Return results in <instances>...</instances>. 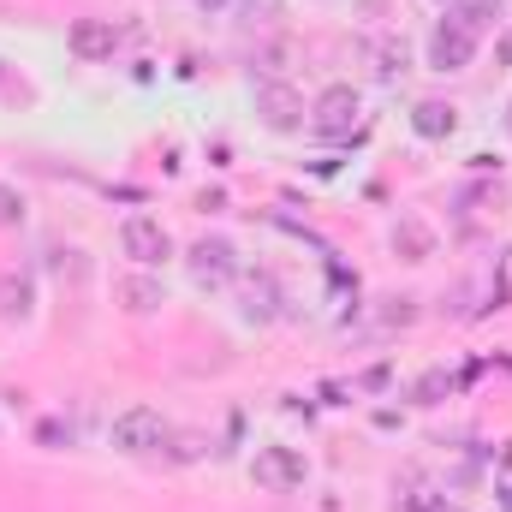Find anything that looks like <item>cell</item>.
Here are the masks:
<instances>
[{"instance_id": "cell-1", "label": "cell", "mask_w": 512, "mask_h": 512, "mask_svg": "<svg viewBox=\"0 0 512 512\" xmlns=\"http://www.w3.org/2000/svg\"><path fill=\"white\" fill-rule=\"evenodd\" d=\"M364 120V96L352 90V84H334V90H322L316 96V108H310V126L322 131L328 143H340V137H352Z\"/></svg>"}, {"instance_id": "cell-2", "label": "cell", "mask_w": 512, "mask_h": 512, "mask_svg": "<svg viewBox=\"0 0 512 512\" xmlns=\"http://www.w3.org/2000/svg\"><path fill=\"white\" fill-rule=\"evenodd\" d=\"M471 54H477V30L465 24V12H459V18H441L435 36H429V66H435V72H465Z\"/></svg>"}, {"instance_id": "cell-3", "label": "cell", "mask_w": 512, "mask_h": 512, "mask_svg": "<svg viewBox=\"0 0 512 512\" xmlns=\"http://www.w3.org/2000/svg\"><path fill=\"white\" fill-rule=\"evenodd\" d=\"M161 441H167L161 411L131 405V411H120V417H114V447H120V453H161Z\"/></svg>"}, {"instance_id": "cell-4", "label": "cell", "mask_w": 512, "mask_h": 512, "mask_svg": "<svg viewBox=\"0 0 512 512\" xmlns=\"http://www.w3.org/2000/svg\"><path fill=\"white\" fill-rule=\"evenodd\" d=\"M120 245H126V256L131 262H167L173 256V239H167V227L161 221H149V215H131L126 227H120Z\"/></svg>"}, {"instance_id": "cell-5", "label": "cell", "mask_w": 512, "mask_h": 512, "mask_svg": "<svg viewBox=\"0 0 512 512\" xmlns=\"http://www.w3.org/2000/svg\"><path fill=\"white\" fill-rule=\"evenodd\" d=\"M251 477L262 489H274V495H286V489H304V459L292 453V447H262L251 465Z\"/></svg>"}, {"instance_id": "cell-6", "label": "cell", "mask_w": 512, "mask_h": 512, "mask_svg": "<svg viewBox=\"0 0 512 512\" xmlns=\"http://www.w3.org/2000/svg\"><path fill=\"white\" fill-rule=\"evenodd\" d=\"M256 114H262V126L268 131H298L304 126V102H298L286 84H274V78L256 84Z\"/></svg>"}, {"instance_id": "cell-7", "label": "cell", "mask_w": 512, "mask_h": 512, "mask_svg": "<svg viewBox=\"0 0 512 512\" xmlns=\"http://www.w3.org/2000/svg\"><path fill=\"white\" fill-rule=\"evenodd\" d=\"M185 262H191V280H197V286H227V280L239 274V262H233V245H227V239H197Z\"/></svg>"}, {"instance_id": "cell-8", "label": "cell", "mask_w": 512, "mask_h": 512, "mask_svg": "<svg viewBox=\"0 0 512 512\" xmlns=\"http://www.w3.org/2000/svg\"><path fill=\"white\" fill-rule=\"evenodd\" d=\"M66 42H72V54H78V60H114L120 30H114V18H78Z\"/></svg>"}, {"instance_id": "cell-9", "label": "cell", "mask_w": 512, "mask_h": 512, "mask_svg": "<svg viewBox=\"0 0 512 512\" xmlns=\"http://www.w3.org/2000/svg\"><path fill=\"white\" fill-rule=\"evenodd\" d=\"M411 126H417V137H453L459 131V108L453 102H417Z\"/></svg>"}, {"instance_id": "cell-10", "label": "cell", "mask_w": 512, "mask_h": 512, "mask_svg": "<svg viewBox=\"0 0 512 512\" xmlns=\"http://www.w3.org/2000/svg\"><path fill=\"white\" fill-rule=\"evenodd\" d=\"M120 298H126L131 316H149V310H161V304H167L161 280H149V274H131V280H120Z\"/></svg>"}, {"instance_id": "cell-11", "label": "cell", "mask_w": 512, "mask_h": 512, "mask_svg": "<svg viewBox=\"0 0 512 512\" xmlns=\"http://www.w3.org/2000/svg\"><path fill=\"white\" fill-rule=\"evenodd\" d=\"M393 245H399V256H405V262H423V256H429V245H435V239H429V227H423L417 215H405V221L393 227Z\"/></svg>"}, {"instance_id": "cell-12", "label": "cell", "mask_w": 512, "mask_h": 512, "mask_svg": "<svg viewBox=\"0 0 512 512\" xmlns=\"http://www.w3.org/2000/svg\"><path fill=\"white\" fill-rule=\"evenodd\" d=\"M245 316H256V322L274 316V286H268V274H256L251 286H245Z\"/></svg>"}, {"instance_id": "cell-13", "label": "cell", "mask_w": 512, "mask_h": 512, "mask_svg": "<svg viewBox=\"0 0 512 512\" xmlns=\"http://www.w3.org/2000/svg\"><path fill=\"white\" fill-rule=\"evenodd\" d=\"M0 310L6 316H30V280H6L0 286Z\"/></svg>"}, {"instance_id": "cell-14", "label": "cell", "mask_w": 512, "mask_h": 512, "mask_svg": "<svg viewBox=\"0 0 512 512\" xmlns=\"http://www.w3.org/2000/svg\"><path fill=\"white\" fill-rule=\"evenodd\" d=\"M376 72L382 78H399L405 72V42H376Z\"/></svg>"}, {"instance_id": "cell-15", "label": "cell", "mask_w": 512, "mask_h": 512, "mask_svg": "<svg viewBox=\"0 0 512 512\" xmlns=\"http://www.w3.org/2000/svg\"><path fill=\"white\" fill-rule=\"evenodd\" d=\"M24 221V197L12 185H0V227H18Z\"/></svg>"}, {"instance_id": "cell-16", "label": "cell", "mask_w": 512, "mask_h": 512, "mask_svg": "<svg viewBox=\"0 0 512 512\" xmlns=\"http://www.w3.org/2000/svg\"><path fill=\"white\" fill-rule=\"evenodd\" d=\"M245 12H251L256 24H268V18L280 12V0H245Z\"/></svg>"}, {"instance_id": "cell-17", "label": "cell", "mask_w": 512, "mask_h": 512, "mask_svg": "<svg viewBox=\"0 0 512 512\" xmlns=\"http://www.w3.org/2000/svg\"><path fill=\"white\" fill-rule=\"evenodd\" d=\"M495 60H501V66H512V30L501 36V42H495Z\"/></svg>"}, {"instance_id": "cell-18", "label": "cell", "mask_w": 512, "mask_h": 512, "mask_svg": "<svg viewBox=\"0 0 512 512\" xmlns=\"http://www.w3.org/2000/svg\"><path fill=\"white\" fill-rule=\"evenodd\" d=\"M197 6H209V12H215V6H227V0H197Z\"/></svg>"}]
</instances>
